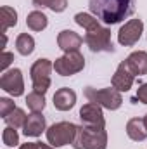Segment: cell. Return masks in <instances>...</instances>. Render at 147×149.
<instances>
[{
  "label": "cell",
  "mask_w": 147,
  "mask_h": 149,
  "mask_svg": "<svg viewBox=\"0 0 147 149\" xmlns=\"http://www.w3.org/2000/svg\"><path fill=\"white\" fill-rule=\"evenodd\" d=\"M74 21L85 30V43L88 45L92 52H114L111 30L102 26L94 14L78 12L74 16Z\"/></svg>",
  "instance_id": "obj_1"
},
{
  "label": "cell",
  "mask_w": 147,
  "mask_h": 149,
  "mask_svg": "<svg viewBox=\"0 0 147 149\" xmlns=\"http://www.w3.org/2000/svg\"><path fill=\"white\" fill-rule=\"evenodd\" d=\"M90 12L104 24H118L135 10V0H88Z\"/></svg>",
  "instance_id": "obj_2"
},
{
  "label": "cell",
  "mask_w": 147,
  "mask_h": 149,
  "mask_svg": "<svg viewBox=\"0 0 147 149\" xmlns=\"http://www.w3.org/2000/svg\"><path fill=\"white\" fill-rule=\"evenodd\" d=\"M71 146L74 149H107V132L106 128L80 125Z\"/></svg>",
  "instance_id": "obj_3"
},
{
  "label": "cell",
  "mask_w": 147,
  "mask_h": 149,
  "mask_svg": "<svg viewBox=\"0 0 147 149\" xmlns=\"http://www.w3.org/2000/svg\"><path fill=\"white\" fill-rule=\"evenodd\" d=\"M83 95L88 99V102H95L101 108H106L109 111L119 109L121 104H123L121 92H118L116 88H94V87H87L83 90Z\"/></svg>",
  "instance_id": "obj_4"
},
{
  "label": "cell",
  "mask_w": 147,
  "mask_h": 149,
  "mask_svg": "<svg viewBox=\"0 0 147 149\" xmlns=\"http://www.w3.org/2000/svg\"><path fill=\"white\" fill-rule=\"evenodd\" d=\"M78 132V125H74L71 121H57L54 125H50L47 128V142L52 148H62L68 144H73L74 137Z\"/></svg>",
  "instance_id": "obj_5"
},
{
  "label": "cell",
  "mask_w": 147,
  "mask_h": 149,
  "mask_svg": "<svg viewBox=\"0 0 147 149\" xmlns=\"http://www.w3.org/2000/svg\"><path fill=\"white\" fill-rule=\"evenodd\" d=\"M52 70H54V63L49 59H37L33 63V66L30 68V76H31V83H33V90L38 94H47V90L50 88L52 83Z\"/></svg>",
  "instance_id": "obj_6"
},
{
  "label": "cell",
  "mask_w": 147,
  "mask_h": 149,
  "mask_svg": "<svg viewBox=\"0 0 147 149\" xmlns=\"http://www.w3.org/2000/svg\"><path fill=\"white\" fill-rule=\"evenodd\" d=\"M85 68V57L80 50L73 52H64V56L57 57L54 63V71L61 76H71L80 71H83Z\"/></svg>",
  "instance_id": "obj_7"
},
{
  "label": "cell",
  "mask_w": 147,
  "mask_h": 149,
  "mask_svg": "<svg viewBox=\"0 0 147 149\" xmlns=\"http://www.w3.org/2000/svg\"><path fill=\"white\" fill-rule=\"evenodd\" d=\"M0 88L14 97H19L24 94V80H23V71L19 68L7 70L0 76Z\"/></svg>",
  "instance_id": "obj_8"
},
{
  "label": "cell",
  "mask_w": 147,
  "mask_h": 149,
  "mask_svg": "<svg viewBox=\"0 0 147 149\" xmlns=\"http://www.w3.org/2000/svg\"><path fill=\"white\" fill-rule=\"evenodd\" d=\"M142 33H144V23H142V19H130V21H126L119 28V31H118V42L121 45H125V47H132V45H135L140 40Z\"/></svg>",
  "instance_id": "obj_9"
},
{
  "label": "cell",
  "mask_w": 147,
  "mask_h": 149,
  "mask_svg": "<svg viewBox=\"0 0 147 149\" xmlns=\"http://www.w3.org/2000/svg\"><path fill=\"white\" fill-rule=\"evenodd\" d=\"M80 120H81V125L85 127L106 128V118H104L102 108L95 102H87L80 109Z\"/></svg>",
  "instance_id": "obj_10"
},
{
  "label": "cell",
  "mask_w": 147,
  "mask_h": 149,
  "mask_svg": "<svg viewBox=\"0 0 147 149\" xmlns=\"http://www.w3.org/2000/svg\"><path fill=\"white\" fill-rule=\"evenodd\" d=\"M133 81H135V73L130 70L126 61H121L112 74V80H111L112 88H116L118 92H128L133 87Z\"/></svg>",
  "instance_id": "obj_11"
},
{
  "label": "cell",
  "mask_w": 147,
  "mask_h": 149,
  "mask_svg": "<svg viewBox=\"0 0 147 149\" xmlns=\"http://www.w3.org/2000/svg\"><path fill=\"white\" fill-rule=\"evenodd\" d=\"M42 132H47V121L42 113H31L26 118V123L23 127V134L26 137H40Z\"/></svg>",
  "instance_id": "obj_12"
},
{
  "label": "cell",
  "mask_w": 147,
  "mask_h": 149,
  "mask_svg": "<svg viewBox=\"0 0 147 149\" xmlns=\"http://www.w3.org/2000/svg\"><path fill=\"white\" fill-rule=\"evenodd\" d=\"M85 42V38L80 37L73 30H62L57 35V45L59 49H62L64 52H73V50H80L81 43Z\"/></svg>",
  "instance_id": "obj_13"
},
{
  "label": "cell",
  "mask_w": 147,
  "mask_h": 149,
  "mask_svg": "<svg viewBox=\"0 0 147 149\" xmlns=\"http://www.w3.org/2000/svg\"><path fill=\"white\" fill-rule=\"evenodd\" d=\"M76 104V92L69 87H62L54 94V106L59 111H69Z\"/></svg>",
  "instance_id": "obj_14"
},
{
  "label": "cell",
  "mask_w": 147,
  "mask_h": 149,
  "mask_svg": "<svg viewBox=\"0 0 147 149\" xmlns=\"http://www.w3.org/2000/svg\"><path fill=\"white\" fill-rule=\"evenodd\" d=\"M125 61L130 66V70L135 73V76L147 74V52L146 50H135Z\"/></svg>",
  "instance_id": "obj_15"
},
{
  "label": "cell",
  "mask_w": 147,
  "mask_h": 149,
  "mask_svg": "<svg viewBox=\"0 0 147 149\" xmlns=\"http://www.w3.org/2000/svg\"><path fill=\"white\" fill-rule=\"evenodd\" d=\"M126 135L135 141V142H142L147 139V127L144 123V118H132L126 123Z\"/></svg>",
  "instance_id": "obj_16"
},
{
  "label": "cell",
  "mask_w": 147,
  "mask_h": 149,
  "mask_svg": "<svg viewBox=\"0 0 147 149\" xmlns=\"http://www.w3.org/2000/svg\"><path fill=\"white\" fill-rule=\"evenodd\" d=\"M49 24V17L42 10H33L26 16V26L31 31H43Z\"/></svg>",
  "instance_id": "obj_17"
},
{
  "label": "cell",
  "mask_w": 147,
  "mask_h": 149,
  "mask_svg": "<svg viewBox=\"0 0 147 149\" xmlns=\"http://www.w3.org/2000/svg\"><path fill=\"white\" fill-rule=\"evenodd\" d=\"M16 50L21 56H30L35 50V38L28 33H21L16 38Z\"/></svg>",
  "instance_id": "obj_18"
},
{
  "label": "cell",
  "mask_w": 147,
  "mask_h": 149,
  "mask_svg": "<svg viewBox=\"0 0 147 149\" xmlns=\"http://www.w3.org/2000/svg\"><path fill=\"white\" fill-rule=\"evenodd\" d=\"M26 106L30 108L31 113H42L45 109V95L38 94V92H30L26 95Z\"/></svg>",
  "instance_id": "obj_19"
},
{
  "label": "cell",
  "mask_w": 147,
  "mask_h": 149,
  "mask_svg": "<svg viewBox=\"0 0 147 149\" xmlns=\"http://www.w3.org/2000/svg\"><path fill=\"white\" fill-rule=\"evenodd\" d=\"M0 12H2V33H5L9 28L17 24V12L9 5H3Z\"/></svg>",
  "instance_id": "obj_20"
},
{
  "label": "cell",
  "mask_w": 147,
  "mask_h": 149,
  "mask_svg": "<svg viewBox=\"0 0 147 149\" xmlns=\"http://www.w3.org/2000/svg\"><path fill=\"white\" fill-rule=\"evenodd\" d=\"M26 113L23 111L21 108H16L12 113H9L5 118H3V121H5V125L7 127H14V128H19V127H24V123H26Z\"/></svg>",
  "instance_id": "obj_21"
},
{
  "label": "cell",
  "mask_w": 147,
  "mask_h": 149,
  "mask_svg": "<svg viewBox=\"0 0 147 149\" xmlns=\"http://www.w3.org/2000/svg\"><path fill=\"white\" fill-rule=\"evenodd\" d=\"M37 7H47L52 12H64L68 7V0H31Z\"/></svg>",
  "instance_id": "obj_22"
},
{
  "label": "cell",
  "mask_w": 147,
  "mask_h": 149,
  "mask_svg": "<svg viewBox=\"0 0 147 149\" xmlns=\"http://www.w3.org/2000/svg\"><path fill=\"white\" fill-rule=\"evenodd\" d=\"M2 141H3V144L9 146V148L17 146V144H19V134H17V130H16L14 127H5L3 132H2Z\"/></svg>",
  "instance_id": "obj_23"
},
{
  "label": "cell",
  "mask_w": 147,
  "mask_h": 149,
  "mask_svg": "<svg viewBox=\"0 0 147 149\" xmlns=\"http://www.w3.org/2000/svg\"><path fill=\"white\" fill-rule=\"evenodd\" d=\"M14 109H16V104H14L12 99H9V97H0V116H2V118H5L9 113H12Z\"/></svg>",
  "instance_id": "obj_24"
},
{
  "label": "cell",
  "mask_w": 147,
  "mask_h": 149,
  "mask_svg": "<svg viewBox=\"0 0 147 149\" xmlns=\"http://www.w3.org/2000/svg\"><path fill=\"white\" fill-rule=\"evenodd\" d=\"M12 61H14V54H12V52H5V50H3V52H2V56H0V71H2V73H5Z\"/></svg>",
  "instance_id": "obj_25"
},
{
  "label": "cell",
  "mask_w": 147,
  "mask_h": 149,
  "mask_svg": "<svg viewBox=\"0 0 147 149\" xmlns=\"http://www.w3.org/2000/svg\"><path fill=\"white\" fill-rule=\"evenodd\" d=\"M135 99L140 101L142 104H147V83H140L139 85L137 94H135Z\"/></svg>",
  "instance_id": "obj_26"
},
{
  "label": "cell",
  "mask_w": 147,
  "mask_h": 149,
  "mask_svg": "<svg viewBox=\"0 0 147 149\" xmlns=\"http://www.w3.org/2000/svg\"><path fill=\"white\" fill-rule=\"evenodd\" d=\"M19 149H40V148H38V142H26V144L19 146Z\"/></svg>",
  "instance_id": "obj_27"
},
{
  "label": "cell",
  "mask_w": 147,
  "mask_h": 149,
  "mask_svg": "<svg viewBox=\"0 0 147 149\" xmlns=\"http://www.w3.org/2000/svg\"><path fill=\"white\" fill-rule=\"evenodd\" d=\"M38 148L40 149H55V148H52L50 144H43V142H38Z\"/></svg>",
  "instance_id": "obj_28"
},
{
  "label": "cell",
  "mask_w": 147,
  "mask_h": 149,
  "mask_svg": "<svg viewBox=\"0 0 147 149\" xmlns=\"http://www.w3.org/2000/svg\"><path fill=\"white\" fill-rule=\"evenodd\" d=\"M144 123H146V127H147V114L144 116Z\"/></svg>",
  "instance_id": "obj_29"
}]
</instances>
